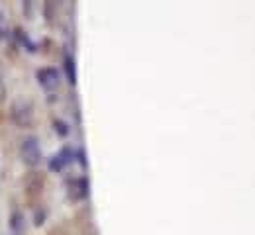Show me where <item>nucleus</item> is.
I'll list each match as a JSON object with an SVG mask.
<instances>
[{
	"mask_svg": "<svg viewBox=\"0 0 255 235\" xmlns=\"http://www.w3.org/2000/svg\"><path fill=\"white\" fill-rule=\"evenodd\" d=\"M35 78H37V84H39L43 90H47V92L55 90V88L59 86V82H61V75H59V71L55 67L37 69V71H35Z\"/></svg>",
	"mask_w": 255,
	"mask_h": 235,
	"instance_id": "obj_4",
	"label": "nucleus"
},
{
	"mask_svg": "<svg viewBox=\"0 0 255 235\" xmlns=\"http://www.w3.org/2000/svg\"><path fill=\"white\" fill-rule=\"evenodd\" d=\"M59 157L65 161V165L73 163V161H75V149H71V147H63V149L59 151Z\"/></svg>",
	"mask_w": 255,
	"mask_h": 235,
	"instance_id": "obj_13",
	"label": "nucleus"
},
{
	"mask_svg": "<svg viewBox=\"0 0 255 235\" xmlns=\"http://www.w3.org/2000/svg\"><path fill=\"white\" fill-rule=\"evenodd\" d=\"M20 159L30 168H35L41 163V147L35 135H28L20 141Z\"/></svg>",
	"mask_w": 255,
	"mask_h": 235,
	"instance_id": "obj_2",
	"label": "nucleus"
},
{
	"mask_svg": "<svg viewBox=\"0 0 255 235\" xmlns=\"http://www.w3.org/2000/svg\"><path fill=\"white\" fill-rule=\"evenodd\" d=\"M75 161L85 168V170L89 168V161H87V155H85V151H83V149H75Z\"/></svg>",
	"mask_w": 255,
	"mask_h": 235,
	"instance_id": "obj_14",
	"label": "nucleus"
},
{
	"mask_svg": "<svg viewBox=\"0 0 255 235\" xmlns=\"http://www.w3.org/2000/svg\"><path fill=\"white\" fill-rule=\"evenodd\" d=\"M24 14L32 16V2H24Z\"/></svg>",
	"mask_w": 255,
	"mask_h": 235,
	"instance_id": "obj_17",
	"label": "nucleus"
},
{
	"mask_svg": "<svg viewBox=\"0 0 255 235\" xmlns=\"http://www.w3.org/2000/svg\"><path fill=\"white\" fill-rule=\"evenodd\" d=\"M89 194H91V182L87 176H79L75 180H69V198L71 200H87Z\"/></svg>",
	"mask_w": 255,
	"mask_h": 235,
	"instance_id": "obj_5",
	"label": "nucleus"
},
{
	"mask_svg": "<svg viewBox=\"0 0 255 235\" xmlns=\"http://www.w3.org/2000/svg\"><path fill=\"white\" fill-rule=\"evenodd\" d=\"M8 228H10V234L12 235H22L26 230V216L20 212V210H14L8 218Z\"/></svg>",
	"mask_w": 255,
	"mask_h": 235,
	"instance_id": "obj_7",
	"label": "nucleus"
},
{
	"mask_svg": "<svg viewBox=\"0 0 255 235\" xmlns=\"http://www.w3.org/2000/svg\"><path fill=\"white\" fill-rule=\"evenodd\" d=\"M10 122L20 128V130H30L33 128L35 122V112H33V102L26 96H16L14 100L10 102Z\"/></svg>",
	"mask_w": 255,
	"mask_h": 235,
	"instance_id": "obj_1",
	"label": "nucleus"
},
{
	"mask_svg": "<svg viewBox=\"0 0 255 235\" xmlns=\"http://www.w3.org/2000/svg\"><path fill=\"white\" fill-rule=\"evenodd\" d=\"M43 16H45L47 26H53V22H55V18H57V2L47 0V2L43 4Z\"/></svg>",
	"mask_w": 255,
	"mask_h": 235,
	"instance_id": "obj_9",
	"label": "nucleus"
},
{
	"mask_svg": "<svg viewBox=\"0 0 255 235\" xmlns=\"http://www.w3.org/2000/svg\"><path fill=\"white\" fill-rule=\"evenodd\" d=\"M43 188H45V174L41 170H35L32 168L26 178H24V190H26V196L30 200H35L43 194Z\"/></svg>",
	"mask_w": 255,
	"mask_h": 235,
	"instance_id": "obj_3",
	"label": "nucleus"
},
{
	"mask_svg": "<svg viewBox=\"0 0 255 235\" xmlns=\"http://www.w3.org/2000/svg\"><path fill=\"white\" fill-rule=\"evenodd\" d=\"M6 98H8V90H6V84H4V80L0 77V104H4Z\"/></svg>",
	"mask_w": 255,
	"mask_h": 235,
	"instance_id": "obj_16",
	"label": "nucleus"
},
{
	"mask_svg": "<svg viewBox=\"0 0 255 235\" xmlns=\"http://www.w3.org/2000/svg\"><path fill=\"white\" fill-rule=\"evenodd\" d=\"M63 71L67 75V80L69 84H77V63H75V57L71 53H65L63 55Z\"/></svg>",
	"mask_w": 255,
	"mask_h": 235,
	"instance_id": "obj_8",
	"label": "nucleus"
},
{
	"mask_svg": "<svg viewBox=\"0 0 255 235\" xmlns=\"http://www.w3.org/2000/svg\"><path fill=\"white\" fill-rule=\"evenodd\" d=\"M45 220H47V210L45 208H37L35 214H33V224L39 228V226L45 224Z\"/></svg>",
	"mask_w": 255,
	"mask_h": 235,
	"instance_id": "obj_12",
	"label": "nucleus"
},
{
	"mask_svg": "<svg viewBox=\"0 0 255 235\" xmlns=\"http://www.w3.org/2000/svg\"><path fill=\"white\" fill-rule=\"evenodd\" d=\"M65 167H67V165H65V161H63V159L59 157V153L47 159V168H49L51 172H63Z\"/></svg>",
	"mask_w": 255,
	"mask_h": 235,
	"instance_id": "obj_10",
	"label": "nucleus"
},
{
	"mask_svg": "<svg viewBox=\"0 0 255 235\" xmlns=\"http://www.w3.org/2000/svg\"><path fill=\"white\" fill-rule=\"evenodd\" d=\"M6 37H10V30H8V26H6L4 16L0 14V39H6Z\"/></svg>",
	"mask_w": 255,
	"mask_h": 235,
	"instance_id": "obj_15",
	"label": "nucleus"
},
{
	"mask_svg": "<svg viewBox=\"0 0 255 235\" xmlns=\"http://www.w3.org/2000/svg\"><path fill=\"white\" fill-rule=\"evenodd\" d=\"M12 37H14V41H16L18 45H22L28 53H37V43L30 37V34H28L24 28L16 26V28L12 30Z\"/></svg>",
	"mask_w": 255,
	"mask_h": 235,
	"instance_id": "obj_6",
	"label": "nucleus"
},
{
	"mask_svg": "<svg viewBox=\"0 0 255 235\" xmlns=\"http://www.w3.org/2000/svg\"><path fill=\"white\" fill-rule=\"evenodd\" d=\"M53 130H55V134L59 135V137H67V135L71 134L69 124L63 122V120H59V118H55V120H53Z\"/></svg>",
	"mask_w": 255,
	"mask_h": 235,
	"instance_id": "obj_11",
	"label": "nucleus"
}]
</instances>
